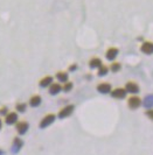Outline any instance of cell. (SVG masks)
Segmentation results:
<instances>
[{
  "label": "cell",
  "mask_w": 153,
  "mask_h": 155,
  "mask_svg": "<svg viewBox=\"0 0 153 155\" xmlns=\"http://www.w3.org/2000/svg\"><path fill=\"white\" fill-rule=\"evenodd\" d=\"M71 89H73V83L71 82H67V83H64V85L62 86V90L66 91V92H69Z\"/></svg>",
  "instance_id": "ac0fdd59"
},
{
  "label": "cell",
  "mask_w": 153,
  "mask_h": 155,
  "mask_svg": "<svg viewBox=\"0 0 153 155\" xmlns=\"http://www.w3.org/2000/svg\"><path fill=\"white\" fill-rule=\"evenodd\" d=\"M16 110H18L19 112H25V111H26V104H25V103H19V104H16Z\"/></svg>",
  "instance_id": "d6986e66"
},
{
  "label": "cell",
  "mask_w": 153,
  "mask_h": 155,
  "mask_svg": "<svg viewBox=\"0 0 153 155\" xmlns=\"http://www.w3.org/2000/svg\"><path fill=\"white\" fill-rule=\"evenodd\" d=\"M111 96H112L114 98H117V99L125 98V96H126V90L123 89V87H117V89L111 91Z\"/></svg>",
  "instance_id": "5b68a950"
},
{
  "label": "cell",
  "mask_w": 153,
  "mask_h": 155,
  "mask_svg": "<svg viewBox=\"0 0 153 155\" xmlns=\"http://www.w3.org/2000/svg\"><path fill=\"white\" fill-rule=\"evenodd\" d=\"M28 130V123L27 121H19L16 124V131L19 134H25Z\"/></svg>",
  "instance_id": "ba28073f"
},
{
  "label": "cell",
  "mask_w": 153,
  "mask_h": 155,
  "mask_svg": "<svg viewBox=\"0 0 153 155\" xmlns=\"http://www.w3.org/2000/svg\"><path fill=\"white\" fill-rule=\"evenodd\" d=\"M62 90V86L59 83H52L49 85V93L50 94H57Z\"/></svg>",
  "instance_id": "8fae6325"
},
{
  "label": "cell",
  "mask_w": 153,
  "mask_h": 155,
  "mask_svg": "<svg viewBox=\"0 0 153 155\" xmlns=\"http://www.w3.org/2000/svg\"><path fill=\"white\" fill-rule=\"evenodd\" d=\"M125 90H126V92L129 91L131 93H136L139 91V85L134 82H127L125 85Z\"/></svg>",
  "instance_id": "52a82bcc"
},
{
  "label": "cell",
  "mask_w": 153,
  "mask_h": 155,
  "mask_svg": "<svg viewBox=\"0 0 153 155\" xmlns=\"http://www.w3.org/2000/svg\"><path fill=\"white\" fill-rule=\"evenodd\" d=\"M107 74V67L102 64L100 68H98V76H104Z\"/></svg>",
  "instance_id": "e0dca14e"
},
{
  "label": "cell",
  "mask_w": 153,
  "mask_h": 155,
  "mask_svg": "<svg viewBox=\"0 0 153 155\" xmlns=\"http://www.w3.org/2000/svg\"><path fill=\"white\" fill-rule=\"evenodd\" d=\"M52 83H53V77L52 76H46V77H43L40 81V86L46 87V86L50 85Z\"/></svg>",
  "instance_id": "4fadbf2b"
},
{
  "label": "cell",
  "mask_w": 153,
  "mask_h": 155,
  "mask_svg": "<svg viewBox=\"0 0 153 155\" xmlns=\"http://www.w3.org/2000/svg\"><path fill=\"white\" fill-rule=\"evenodd\" d=\"M41 104V97L39 96V94H34V96H32L31 99H29V105L33 106V107H36Z\"/></svg>",
  "instance_id": "7c38bea8"
},
{
  "label": "cell",
  "mask_w": 153,
  "mask_h": 155,
  "mask_svg": "<svg viewBox=\"0 0 153 155\" xmlns=\"http://www.w3.org/2000/svg\"><path fill=\"white\" fill-rule=\"evenodd\" d=\"M56 78L62 82V83H67L68 82V74L67 72H64V71H59L57 74H56Z\"/></svg>",
  "instance_id": "5bb4252c"
},
{
  "label": "cell",
  "mask_w": 153,
  "mask_h": 155,
  "mask_svg": "<svg viewBox=\"0 0 153 155\" xmlns=\"http://www.w3.org/2000/svg\"><path fill=\"white\" fill-rule=\"evenodd\" d=\"M16 120H18V114L15 112H9L7 116L5 117V123L7 125L14 124V123H16Z\"/></svg>",
  "instance_id": "9c48e42d"
},
{
  "label": "cell",
  "mask_w": 153,
  "mask_h": 155,
  "mask_svg": "<svg viewBox=\"0 0 153 155\" xmlns=\"http://www.w3.org/2000/svg\"><path fill=\"white\" fill-rule=\"evenodd\" d=\"M55 120V114H47L45 118H42V120L40 121V127L41 128H46L47 126L53 124Z\"/></svg>",
  "instance_id": "7a4b0ae2"
},
{
  "label": "cell",
  "mask_w": 153,
  "mask_h": 155,
  "mask_svg": "<svg viewBox=\"0 0 153 155\" xmlns=\"http://www.w3.org/2000/svg\"><path fill=\"white\" fill-rule=\"evenodd\" d=\"M97 90L100 93H109L111 91V85L109 83H100L97 85Z\"/></svg>",
  "instance_id": "30bf717a"
},
{
  "label": "cell",
  "mask_w": 153,
  "mask_h": 155,
  "mask_svg": "<svg viewBox=\"0 0 153 155\" xmlns=\"http://www.w3.org/2000/svg\"><path fill=\"white\" fill-rule=\"evenodd\" d=\"M140 104H141V99H140L138 96H132V97H130V98L127 99V105H129V107L132 110L139 107Z\"/></svg>",
  "instance_id": "6da1fadb"
},
{
  "label": "cell",
  "mask_w": 153,
  "mask_h": 155,
  "mask_svg": "<svg viewBox=\"0 0 153 155\" xmlns=\"http://www.w3.org/2000/svg\"><path fill=\"white\" fill-rule=\"evenodd\" d=\"M121 68H122V65H121V63H118V62H114L110 65V69H111V71H114V72L119 71Z\"/></svg>",
  "instance_id": "2e32d148"
},
{
  "label": "cell",
  "mask_w": 153,
  "mask_h": 155,
  "mask_svg": "<svg viewBox=\"0 0 153 155\" xmlns=\"http://www.w3.org/2000/svg\"><path fill=\"white\" fill-rule=\"evenodd\" d=\"M0 128H1V119H0Z\"/></svg>",
  "instance_id": "7402d4cb"
},
{
  "label": "cell",
  "mask_w": 153,
  "mask_h": 155,
  "mask_svg": "<svg viewBox=\"0 0 153 155\" xmlns=\"http://www.w3.org/2000/svg\"><path fill=\"white\" fill-rule=\"evenodd\" d=\"M140 50H141L144 54H147V55L153 54V42H151V41L144 42V43L141 45V47H140Z\"/></svg>",
  "instance_id": "277c9868"
},
{
  "label": "cell",
  "mask_w": 153,
  "mask_h": 155,
  "mask_svg": "<svg viewBox=\"0 0 153 155\" xmlns=\"http://www.w3.org/2000/svg\"><path fill=\"white\" fill-rule=\"evenodd\" d=\"M0 112H1V113H6V112H7V109H6V107H1Z\"/></svg>",
  "instance_id": "44dd1931"
},
{
  "label": "cell",
  "mask_w": 153,
  "mask_h": 155,
  "mask_svg": "<svg viewBox=\"0 0 153 155\" xmlns=\"http://www.w3.org/2000/svg\"><path fill=\"white\" fill-rule=\"evenodd\" d=\"M117 55H118V49L115 48V47H111V48H109V49L107 50L105 56H107V58L109 60V61H114Z\"/></svg>",
  "instance_id": "8992f818"
},
{
  "label": "cell",
  "mask_w": 153,
  "mask_h": 155,
  "mask_svg": "<svg viewBox=\"0 0 153 155\" xmlns=\"http://www.w3.org/2000/svg\"><path fill=\"white\" fill-rule=\"evenodd\" d=\"M75 109V106L74 105H68V106H66V107H63V109L60 110V112H59V118H67L68 116H70L71 113H73V111Z\"/></svg>",
  "instance_id": "3957f363"
},
{
  "label": "cell",
  "mask_w": 153,
  "mask_h": 155,
  "mask_svg": "<svg viewBox=\"0 0 153 155\" xmlns=\"http://www.w3.org/2000/svg\"><path fill=\"white\" fill-rule=\"evenodd\" d=\"M146 116L148 117L151 120H153V110H150V111H146Z\"/></svg>",
  "instance_id": "ffe728a7"
},
{
  "label": "cell",
  "mask_w": 153,
  "mask_h": 155,
  "mask_svg": "<svg viewBox=\"0 0 153 155\" xmlns=\"http://www.w3.org/2000/svg\"><path fill=\"white\" fill-rule=\"evenodd\" d=\"M89 65H90V68H100V65H102V61L98 57H93V58L90 60Z\"/></svg>",
  "instance_id": "9a60e30c"
}]
</instances>
